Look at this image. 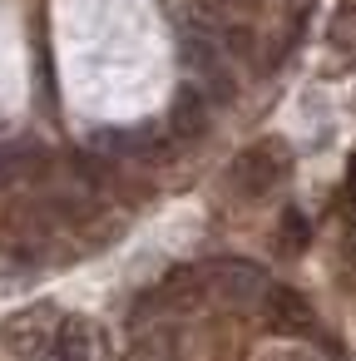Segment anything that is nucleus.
<instances>
[{"label": "nucleus", "mask_w": 356, "mask_h": 361, "mask_svg": "<svg viewBox=\"0 0 356 361\" xmlns=\"http://www.w3.org/2000/svg\"><path fill=\"white\" fill-rule=\"evenodd\" d=\"M287 164H292V154H287L282 139H257L228 164V183H233L238 198H267L287 178Z\"/></svg>", "instance_id": "nucleus-1"}, {"label": "nucleus", "mask_w": 356, "mask_h": 361, "mask_svg": "<svg viewBox=\"0 0 356 361\" xmlns=\"http://www.w3.org/2000/svg\"><path fill=\"white\" fill-rule=\"evenodd\" d=\"M203 272H208V297H218L228 307H262V297L272 287L267 272L247 257H213V262H203Z\"/></svg>", "instance_id": "nucleus-2"}, {"label": "nucleus", "mask_w": 356, "mask_h": 361, "mask_svg": "<svg viewBox=\"0 0 356 361\" xmlns=\"http://www.w3.org/2000/svg\"><path fill=\"white\" fill-rule=\"evenodd\" d=\"M60 326H65V317H60L50 302H35V307H20V312L6 317V326H0V341H6L16 356H40V351L55 341Z\"/></svg>", "instance_id": "nucleus-3"}, {"label": "nucleus", "mask_w": 356, "mask_h": 361, "mask_svg": "<svg viewBox=\"0 0 356 361\" xmlns=\"http://www.w3.org/2000/svg\"><path fill=\"white\" fill-rule=\"evenodd\" d=\"M203 297H208V272L183 262V267H168V272L144 292V307H149V312H193Z\"/></svg>", "instance_id": "nucleus-4"}, {"label": "nucleus", "mask_w": 356, "mask_h": 361, "mask_svg": "<svg viewBox=\"0 0 356 361\" xmlns=\"http://www.w3.org/2000/svg\"><path fill=\"white\" fill-rule=\"evenodd\" d=\"M262 322H267V331H277V336H307L312 331V302L297 292V287H267V297H262Z\"/></svg>", "instance_id": "nucleus-5"}, {"label": "nucleus", "mask_w": 356, "mask_h": 361, "mask_svg": "<svg viewBox=\"0 0 356 361\" xmlns=\"http://www.w3.org/2000/svg\"><path fill=\"white\" fill-rule=\"evenodd\" d=\"M168 129H173L178 139H203V134H208V99H203L193 85H183V90L173 94Z\"/></svg>", "instance_id": "nucleus-6"}, {"label": "nucleus", "mask_w": 356, "mask_h": 361, "mask_svg": "<svg viewBox=\"0 0 356 361\" xmlns=\"http://www.w3.org/2000/svg\"><path fill=\"white\" fill-rule=\"evenodd\" d=\"M35 361H90V326H85L80 317H70V322L55 331V341H50Z\"/></svg>", "instance_id": "nucleus-7"}, {"label": "nucleus", "mask_w": 356, "mask_h": 361, "mask_svg": "<svg viewBox=\"0 0 356 361\" xmlns=\"http://www.w3.org/2000/svg\"><path fill=\"white\" fill-rule=\"evenodd\" d=\"M40 164H45V154L35 144H0V188H11V183L40 173Z\"/></svg>", "instance_id": "nucleus-8"}, {"label": "nucleus", "mask_w": 356, "mask_h": 361, "mask_svg": "<svg viewBox=\"0 0 356 361\" xmlns=\"http://www.w3.org/2000/svg\"><path fill=\"white\" fill-rule=\"evenodd\" d=\"M124 361H178V336L159 326V331L139 336V341H134V351H129Z\"/></svg>", "instance_id": "nucleus-9"}, {"label": "nucleus", "mask_w": 356, "mask_h": 361, "mask_svg": "<svg viewBox=\"0 0 356 361\" xmlns=\"http://www.w3.org/2000/svg\"><path fill=\"white\" fill-rule=\"evenodd\" d=\"M307 238H312L307 218H302L297 208H287V213H282V228H277V247H282L287 257H297V252L307 247Z\"/></svg>", "instance_id": "nucleus-10"}, {"label": "nucleus", "mask_w": 356, "mask_h": 361, "mask_svg": "<svg viewBox=\"0 0 356 361\" xmlns=\"http://www.w3.org/2000/svg\"><path fill=\"white\" fill-rule=\"evenodd\" d=\"M331 45L346 50V55H356V6H346V11L331 20Z\"/></svg>", "instance_id": "nucleus-11"}, {"label": "nucleus", "mask_w": 356, "mask_h": 361, "mask_svg": "<svg viewBox=\"0 0 356 361\" xmlns=\"http://www.w3.org/2000/svg\"><path fill=\"white\" fill-rule=\"evenodd\" d=\"M346 193H351V198H356V159H351V164H346Z\"/></svg>", "instance_id": "nucleus-12"}]
</instances>
